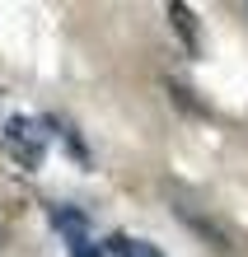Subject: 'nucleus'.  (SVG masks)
Listing matches in <instances>:
<instances>
[{"label": "nucleus", "instance_id": "nucleus-1", "mask_svg": "<svg viewBox=\"0 0 248 257\" xmlns=\"http://www.w3.org/2000/svg\"><path fill=\"white\" fill-rule=\"evenodd\" d=\"M47 122H38V117H10L5 122V155L14 164H24V169H38L42 155H47Z\"/></svg>", "mask_w": 248, "mask_h": 257}, {"label": "nucleus", "instance_id": "nucleus-2", "mask_svg": "<svg viewBox=\"0 0 248 257\" xmlns=\"http://www.w3.org/2000/svg\"><path fill=\"white\" fill-rule=\"evenodd\" d=\"M52 224L66 234V243H70V248H85V243H89V215H80V210L56 206V210H52Z\"/></svg>", "mask_w": 248, "mask_h": 257}, {"label": "nucleus", "instance_id": "nucleus-3", "mask_svg": "<svg viewBox=\"0 0 248 257\" xmlns=\"http://www.w3.org/2000/svg\"><path fill=\"white\" fill-rule=\"evenodd\" d=\"M103 252H108V257H164L154 243H141V238H127V234H113Z\"/></svg>", "mask_w": 248, "mask_h": 257}, {"label": "nucleus", "instance_id": "nucleus-4", "mask_svg": "<svg viewBox=\"0 0 248 257\" xmlns=\"http://www.w3.org/2000/svg\"><path fill=\"white\" fill-rule=\"evenodd\" d=\"M178 220L188 224V229H197V234H206V238H211L215 248H229V238H225V229H220V224H211L206 215H201V210H188V206H178Z\"/></svg>", "mask_w": 248, "mask_h": 257}, {"label": "nucleus", "instance_id": "nucleus-5", "mask_svg": "<svg viewBox=\"0 0 248 257\" xmlns=\"http://www.w3.org/2000/svg\"><path fill=\"white\" fill-rule=\"evenodd\" d=\"M169 14H174V28L183 33V42H188V47L197 52V28H192V14L183 10V5H169Z\"/></svg>", "mask_w": 248, "mask_h": 257}, {"label": "nucleus", "instance_id": "nucleus-6", "mask_svg": "<svg viewBox=\"0 0 248 257\" xmlns=\"http://www.w3.org/2000/svg\"><path fill=\"white\" fill-rule=\"evenodd\" d=\"M70 257H103V252H99V248H89V243H85V248H70Z\"/></svg>", "mask_w": 248, "mask_h": 257}]
</instances>
